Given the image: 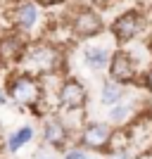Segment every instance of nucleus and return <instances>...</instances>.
I'll list each match as a JSON object with an SVG mask.
<instances>
[{"label":"nucleus","mask_w":152,"mask_h":159,"mask_svg":"<svg viewBox=\"0 0 152 159\" xmlns=\"http://www.w3.org/2000/svg\"><path fill=\"white\" fill-rule=\"evenodd\" d=\"M79 143L90 152H107L114 143V128L105 121H88L79 133Z\"/></svg>","instance_id":"nucleus-6"},{"label":"nucleus","mask_w":152,"mask_h":159,"mask_svg":"<svg viewBox=\"0 0 152 159\" xmlns=\"http://www.w3.org/2000/svg\"><path fill=\"white\" fill-rule=\"evenodd\" d=\"M83 60H86V64L90 66L93 71H102V69H109L112 52L105 45H88L83 50Z\"/></svg>","instance_id":"nucleus-12"},{"label":"nucleus","mask_w":152,"mask_h":159,"mask_svg":"<svg viewBox=\"0 0 152 159\" xmlns=\"http://www.w3.org/2000/svg\"><path fill=\"white\" fill-rule=\"evenodd\" d=\"M88 105V90L79 79H62L57 86V107L62 112H83Z\"/></svg>","instance_id":"nucleus-4"},{"label":"nucleus","mask_w":152,"mask_h":159,"mask_svg":"<svg viewBox=\"0 0 152 159\" xmlns=\"http://www.w3.org/2000/svg\"><path fill=\"white\" fill-rule=\"evenodd\" d=\"M143 83H145V88L152 93V64H150V69L145 71V76H143Z\"/></svg>","instance_id":"nucleus-18"},{"label":"nucleus","mask_w":152,"mask_h":159,"mask_svg":"<svg viewBox=\"0 0 152 159\" xmlns=\"http://www.w3.org/2000/svg\"><path fill=\"white\" fill-rule=\"evenodd\" d=\"M121 100H124V83L107 79L102 83V90H100V102L107 107H114V105H119Z\"/></svg>","instance_id":"nucleus-13"},{"label":"nucleus","mask_w":152,"mask_h":159,"mask_svg":"<svg viewBox=\"0 0 152 159\" xmlns=\"http://www.w3.org/2000/svg\"><path fill=\"white\" fill-rule=\"evenodd\" d=\"M5 90L14 105L31 109L36 114L40 112V105L45 102V79L31 71H24V69H17L10 74Z\"/></svg>","instance_id":"nucleus-1"},{"label":"nucleus","mask_w":152,"mask_h":159,"mask_svg":"<svg viewBox=\"0 0 152 159\" xmlns=\"http://www.w3.org/2000/svg\"><path fill=\"white\" fill-rule=\"evenodd\" d=\"M126 143L136 152H152V116H136L126 124Z\"/></svg>","instance_id":"nucleus-8"},{"label":"nucleus","mask_w":152,"mask_h":159,"mask_svg":"<svg viewBox=\"0 0 152 159\" xmlns=\"http://www.w3.org/2000/svg\"><path fill=\"white\" fill-rule=\"evenodd\" d=\"M140 76L138 71V62H136V57H133L131 52H126V50H114L112 52V62H109V79L119 81V83H124V86H128V83H136Z\"/></svg>","instance_id":"nucleus-9"},{"label":"nucleus","mask_w":152,"mask_h":159,"mask_svg":"<svg viewBox=\"0 0 152 159\" xmlns=\"http://www.w3.org/2000/svg\"><path fill=\"white\" fill-rule=\"evenodd\" d=\"M33 140V128L31 126H21L12 133V135H7V152L10 154H17L24 145H29Z\"/></svg>","instance_id":"nucleus-14"},{"label":"nucleus","mask_w":152,"mask_h":159,"mask_svg":"<svg viewBox=\"0 0 152 159\" xmlns=\"http://www.w3.org/2000/svg\"><path fill=\"white\" fill-rule=\"evenodd\" d=\"M131 114H133V107L119 102V105L112 107V112H109V121H112L114 126H126V124H131V121L136 119V116H131Z\"/></svg>","instance_id":"nucleus-15"},{"label":"nucleus","mask_w":152,"mask_h":159,"mask_svg":"<svg viewBox=\"0 0 152 159\" xmlns=\"http://www.w3.org/2000/svg\"><path fill=\"white\" fill-rule=\"evenodd\" d=\"M40 7H57V5H64L67 0H36Z\"/></svg>","instance_id":"nucleus-17"},{"label":"nucleus","mask_w":152,"mask_h":159,"mask_svg":"<svg viewBox=\"0 0 152 159\" xmlns=\"http://www.w3.org/2000/svg\"><path fill=\"white\" fill-rule=\"evenodd\" d=\"M62 66H64V55H62V48L57 43L33 40V43H29L26 55L17 69L31 71L36 76H55L62 71Z\"/></svg>","instance_id":"nucleus-2"},{"label":"nucleus","mask_w":152,"mask_h":159,"mask_svg":"<svg viewBox=\"0 0 152 159\" xmlns=\"http://www.w3.org/2000/svg\"><path fill=\"white\" fill-rule=\"evenodd\" d=\"M90 150H88L86 145H71V147H67L64 150V159H90Z\"/></svg>","instance_id":"nucleus-16"},{"label":"nucleus","mask_w":152,"mask_h":159,"mask_svg":"<svg viewBox=\"0 0 152 159\" xmlns=\"http://www.w3.org/2000/svg\"><path fill=\"white\" fill-rule=\"evenodd\" d=\"M145 29V17L138 10H128V12L119 14L117 19L109 24V31H112L114 40L119 45H126V43H133Z\"/></svg>","instance_id":"nucleus-5"},{"label":"nucleus","mask_w":152,"mask_h":159,"mask_svg":"<svg viewBox=\"0 0 152 159\" xmlns=\"http://www.w3.org/2000/svg\"><path fill=\"white\" fill-rule=\"evenodd\" d=\"M67 29H69V36L71 38H95L105 31V21H102V14L93 7H74L69 12V19H67Z\"/></svg>","instance_id":"nucleus-3"},{"label":"nucleus","mask_w":152,"mask_h":159,"mask_svg":"<svg viewBox=\"0 0 152 159\" xmlns=\"http://www.w3.org/2000/svg\"><path fill=\"white\" fill-rule=\"evenodd\" d=\"M7 102H10V95H7V90H0V107L7 105Z\"/></svg>","instance_id":"nucleus-19"},{"label":"nucleus","mask_w":152,"mask_h":159,"mask_svg":"<svg viewBox=\"0 0 152 159\" xmlns=\"http://www.w3.org/2000/svg\"><path fill=\"white\" fill-rule=\"evenodd\" d=\"M43 140H45V145L55 147V150H67L71 140V131L67 126V121L62 116H48L43 124Z\"/></svg>","instance_id":"nucleus-10"},{"label":"nucleus","mask_w":152,"mask_h":159,"mask_svg":"<svg viewBox=\"0 0 152 159\" xmlns=\"http://www.w3.org/2000/svg\"><path fill=\"white\" fill-rule=\"evenodd\" d=\"M38 2L36 0H21V2H17V7H14L12 12V24L14 29H19V31H31L36 24H38Z\"/></svg>","instance_id":"nucleus-11"},{"label":"nucleus","mask_w":152,"mask_h":159,"mask_svg":"<svg viewBox=\"0 0 152 159\" xmlns=\"http://www.w3.org/2000/svg\"><path fill=\"white\" fill-rule=\"evenodd\" d=\"M26 48L29 40L24 38V31H7L0 38V66H19L26 55Z\"/></svg>","instance_id":"nucleus-7"}]
</instances>
